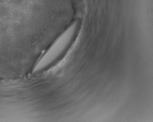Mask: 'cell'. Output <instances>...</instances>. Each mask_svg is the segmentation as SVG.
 <instances>
[{
  "label": "cell",
  "instance_id": "1",
  "mask_svg": "<svg viewBox=\"0 0 153 122\" xmlns=\"http://www.w3.org/2000/svg\"><path fill=\"white\" fill-rule=\"evenodd\" d=\"M76 26L77 24L74 23L60 36L38 62L35 70H39L50 64L65 50L75 34Z\"/></svg>",
  "mask_w": 153,
  "mask_h": 122
}]
</instances>
